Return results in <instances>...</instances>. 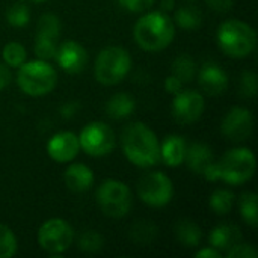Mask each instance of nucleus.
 I'll list each match as a JSON object with an SVG mask.
<instances>
[{
    "mask_svg": "<svg viewBox=\"0 0 258 258\" xmlns=\"http://www.w3.org/2000/svg\"><path fill=\"white\" fill-rule=\"evenodd\" d=\"M135 42L145 51H162L175 38L172 18L163 11H151L142 15L133 27Z\"/></svg>",
    "mask_w": 258,
    "mask_h": 258,
    "instance_id": "1",
    "label": "nucleus"
},
{
    "mask_svg": "<svg viewBox=\"0 0 258 258\" xmlns=\"http://www.w3.org/2000/svg\"><path fill=\"white\" fill-rule=\"evenodd\" d=\"M122 151L128 162L139 168L154 166L160 160V142L144 122H133L124 130Z\"/></svg>",
    "mask_w": 258,
    "mask_h": 258,
    "instance_id": "2",
    "label": "nucleus"
},
{
    "mask_svg": "<svg viewBox=\"0 0 258 258\" xmlns=\"http://www.w3.org/2000/svg\"><path fill=\"white\" fill-rule=\"evenodd\" d=\"M219 48L230 57L242 59L249 56L257 45V35L251 24L242 20L224 21L216 33Z\"/></svg>",
    "mask_w": 258,
    "mask_h": 258,
    "instance_id": "3",
    "label": "nucleus"
},
{
    "mask_svg": "<svg viewBox=\"0 0 258 258\" xmlns=\"http://www.w3.org/2000/svg\"><path fill=\"white\" fill-rule=\"evenodd\" d=\"M18 88L30 97H42L51 92L57 83V73L48 60L36 59L24 62L17 73Z\"/></svg>",
    "mask_w": 258,
    "mask_h": 258,
    "instance_id": "4",
    "label": "nucleus"
},
{
    "mask_svg": "<svg viewBox=\"0 0 258 258\" xmlns=\"http://www.w3.org/2000/svg\"><path fill=\"white\" fill-rule=\"evenodd\" d=\"M132 68V57L128 51L118 45L103 48L94 65V74L97 82L104 86H112L125 79Z\"/></svg>",
    "mask_w": 258,
    "mask_h": 258,
    "instance_id": "5",
    "label": "nucleus"
},
{
    "mask_svg": "<svg viewBox=\"0 0 258 258\" xmlns=\"http://www.w3.org/2000/svg\"><path fill=\"white\" fill-rule=\"evenodd\" d=\"M221 181L231 186H240L249 181L255 172V156L249 148L239 147L227 151L218 162Z\"/></svg>",
    "mask_w": 258,
    "mask_h": 258,
    "instance_id": "6",
    "label": "nucleus"
},
{
    "mask_svg": "<svg viewBox=\"0 0 258 258\" xmlns=\"http://www.w3.org/2000/svg\"><path fill=\"white\" fill-rule=\"evenodd\" d=\"M97 203L101 209V212L109 216V218H124L133 204V198H132V192L128 189V186L119 180H104L95 194Z\"/></svg>",
    "mask_w": 258,
    "mask_h": 258,
    "instance_id": "7",
    "label": "nucleus"
},
{
    "mask_svg": "<svg viewBox=\"0 0 258 258\" xmlns=\"http://www.w3.org/2000/svg\"><path fill=\"white\" fill-rule=\"evenodd\" d=\"M74 240L71 225L62 218L45 221L38 230V245L50 255H60L70 249Z\"/></svg>",
    "mask_w": 258,
    "mask_h": 258,
    "instance_id": "8",
    "label": "nucleus"
},
{
    "mask_svg": "<svg viewBox=\"0 0 258 258\" xmlns=\"http://www.w3.org/2000/svg\"><path fill=\"white\" fill-rule=\"evenodd\" d=\"M138 195L141 201L151 207H165L174 197L172 180L159 171L142 175L138 181Z\"/></svg>",
    "mask_w": 258,
    "mask_h": 258,
    "instance_id": "9",
    "label": "nucleus"
},
{
    "mask_svg": "<svg viewBox=\"0 0 258 258\" xmlns=\"http://www.w3.org/2000/svg\"><path fill=\"white\" fill-rule=\"evenodd\" d=\"M79 144L80 150H83L86 154L92 157H101L115 148V132L110 125L94 121L83 127V130L79 135Z\"/></svg>",
    "mask_w": 258,
    "mask_h": 258,
    "instance_id": "10",
    "label": "nucleus"
},
{
    "mask_svg": "<svg viewBox=\"0 0 258 258\" xmlns=\"http://www.w3.org/2000/svg\"><path fill=\"white\" fill-rule=\"evenodd\" d=\"M254 128V118L249 109L246 107H233L224 116L221 124V132L224 136L233 142L246 141Z\"/></svg>",
    "mask_w": 258,
    "mask_h": 258,
    "instance_id": "11",
    "label": "nucleus"
},
{
    "mask_svg": "<svg viewBox=\"0 0 258 258\" xmlns=\"http://www.w3.org/2000/svg\"><path fill=\"white\" fill-rule=\"evenodd\" d=\"M204 107V97L200 92L181 91L175 95L172 101V116L178 124H194L201 118Z\"/></svg>",
    "mask_w": 258,
    "mask_h": 258,
    "instance_id": "12",
    "label": "nucleus"
},
{
    "mask_svg": "<svg viewBox=\"0 0 258 258\" xmlns=\"http://www.w3.org/2000/svg\"><path fill=\"white\" fill-rule=\"evenodd\" d=\"M79 151V136L73 132H59L53 135L47 144V153L50 159L57 163H67L74 160Z\"/></svg>",
    "mask_w": 258,
    "mask_h": 258,
    "instance_id": "13",
    "label": "nucleus"
},
{
    "mask_svg": "<svg viewBox=\"0 0 258 258\" xmlns=\"http://www.w3.org/2000/svg\"><path fill=\"white\" fill-rule=\"evenodd\" d=\"M54 59L57 60L59 67L68 74H79L86 67L88 53L79 42L68 39L57 47Z\"/></svg>",
    "mask_w": 258,
    "mask_h": 258,
    "instance_id": "14",
    "label": "nucleus"
},
{
    "mask_svg": "<svg viewBox=\"0 0 258 258\" xmlns=\"http://www.w3.org/2000/svg\"><path fill=\"white\" fill-rule=\"evenodd\" d=\"M198 83L209 95H221L228 88V74L213 62L204 63L198 71Z\"/></svg>",
    "mask_w": 258,
    "mask_h": 258,
    "instance_id": "15",
    "label": "nucleus"
},
{
    "mask_svg": "<svg viewBox=\"0 0 258 258\" xmlns=\"http://www.w3.org/2000/svg\"><path fill=\"white\" fill-rule=\"evenodd\" d=\"M65 184L71 192L83 194L94 186V172L89 166L83 163H71L63 175Z\"/></svg>",
    "mask_w": 258,
    "mask_h": 258,
    "instance_id": "16",
    "label": "nucleus"
},
{
    "mask_svg": "<svg viewBox=\"0 0 258 258\" xmlns=\"http://www.w3.org/2000/svg\"><path fill=\"white\" fill-rule=\"evenodd\" d=\"M187 144L183 136L178 135H168L162 145H160V159L165 162V165L175 168L184 163Z\"/></svg>",
    "mask_w": 258,
    "mask_h": 258,
    "instance_id": "17",
    "label": "nucleus"
},
{
    "mask_svg": "<svg viewBox=\"0 0 258 258\" xmlns=\"http://www.w3.org/2000/svg\"><path fill=\"white\" fill-rule=\"evenodd\" d=\"M209 242H210L212 248L218 249L219 252H222V251L227 252L233 246H236L237 243L242 242V233L236 225L222 224L212 230V233L209 236Z\"/></svg>",
    "mask_w": 258,
    "mask_h": 258,
    "instance_id": "18",
    "label": "nucleus"
},
{
    "mask_svg": "<svg viewBox=\"0 0 258 258\" xmlns=\"http://www.w3.org/2000/svg\"><path fill=\"white\" fill-rule=\"evenodd\" d=\"M184 160L190 168V171L198 175H203V172L215 162L212 148L203 142H194L192 145H189L186 150Z\"/></svg>",
    "mask_w": 258,
    "mask_h": 258,
    "instance_id": "19",
    "label": "nucleus"
},
{
    "mask_svg": "<svg viewBox=\"0 0 258 258\" xmlns=\"http://www.w3.org/2000/svg\"><path fill=\"white\" fill-rule=\"evenodd\" d=\"M136 109L135 98L127 92H118L109 98L106 104V112L113 119H125L128 118Z\"/></svg>",
    "mask_w": 258,
    "mask_h": 258,
    "instance_id": "20",
    "label": "nucleus"
},
{
    "mask_svg": "<svg viewBox=\"0 0 258 258\" xmlns=\"http://www.w3.org/2000/svg\"><path fill=\"white\" fill-rule=\"evenodd\" d=\"M177 239L187 248H195L201 242V228L190 219H181L175 227Z\"/></svg>",
    "mask_w": 258,
    "mask_h": 258,
    "instance_id": "21",
    "label": "nucleus"
},
{
    "mask_svg": "<svg viewBox=\"0 0 258 258\" xmlns=\"http://www.w3.org/2000/svg\"><path fill=\"white\" fill-rule=\"evenodd\" d=\"M175 23L184 30H195L203 23V14L194 5H184V6L177 9Z\"/></svg>",
    "mask_w": 258,
    "mask_h": 258,
    "instance_id": "22",
    "label": "nucleus"
},
{
    "mask_svg": "<svg viewBox=\"0 0 258 258\" xmlns=\"http://www.w3.org/2000/svg\"><path fill=\"white\" fill-rule=\"evenodd\" d=\"M128 236L136 245H148L157 237V227L151 221H138L132 225Z\"/></svg>",
    "mask_w": 258,
    "mask_h": 258,
    "instance_id": "23",
    "label": "nucleus"
},
{
    "mask_svg": "<svg viewBox=\"0 0 258 258\" xmlns=\"http://www.w3.org/2000/svg\"><path fill=\"white\" fill-rule=\"evenodd\" d=\"M172 74L177 76L183 83L192 82L197 76V63L189 54H180L172 62Z\"/></svg>",
    "mask_w": 258,
    "mask_h": 258,
    "instance_id": "24",
    "label": "nucleus"
},
{
    "mask_svg": "<svg viewBox=\"0 0 258 258\" xmlns=\"http://www.w3.org/2000/svg\"><path fill=\"white\" fill-rule=\"evenodd\" d=\"M236 197L231 190L228 189H218L210 195L209 204L212 207V210L216 215H227L231 212L233 206H234Z\"/></svg>",
    "mask_w": 258,
    "mask_h": 258,
    "instance_id": "25",
    "label": "nucleus"
},
{
    "mask_svg": "<svg viewBox=\"0 0 258 258\" xmlns=\"http://www.w3.org/2000/svg\"><path fill=\"white\" fill-rule=\"evenodd\" d=\"M2 57H3V62H5L8 67H11V68H18V67H21V65L26 62L27 53H26V48H24L20 42L11 41V42H8V44L3 47Z\"/></svg>",
    "mask_w": 258,
    "mask_h": 258,
    "instance_id": "26",
    "label": "nucleus"
},
{
    "mask_svg": "<svg viewBox=\"0 0 258 258\" xmlns=\"http://www.w3.org/2000/svg\"><path fill=\"white\" fill-rule=\"evenodd\" d=\"M240 215L243 221L255 228L258 225V212H257V195L254 192H246L240 198Z\"/></svg>",
    "mask_w": 258,
    "mask_h": 258,
    "instance_id": "27",
    "label": "nucleus"
},
{
    "mask_svg": "<svg viewBox=\"0 0 258 258\" xmlns=\"http://www.w3.org/2000/svg\"><path fill=\"white\" fill-rule=\"evenodd\" d=\"M41 36L45 38H51V39H57L60 35V20L56 14L47 12L44 15H41V18L38 20V33Z\"/></svg>",
    "mask_w": 258,
    "mask_h": 258,
    "instance_id": "28",
    "label": "nucleus"
},
{
    "mask_svg": "<svg viewBox=\"0 0 258 258\" xmlns=\"http://www.w3.org/2000/svg\"><path fill=\"white\" fill-rule=\"evenodd\" d=\"M6 20L11 26L14 27H24L30 21V9L24 3H14L8 12H6Z\"/></svg>",
    "mask_w": 258,
    "mask_h": 258,
    "instance_id": "29",
    "label": "nucleus"
},
{
    "mask_svg": "<svg viewBox=\"0 0 258 258\" xmlns=\"http://www.w3.org/2000/svg\"><path fill=\"white\" fill-rule=\"evenodd\" d=\"M17 239L14 233L3 224H0V258H11L17 254Z\"/></svg>",
    "mask_w": 258,
    "mask_h": 258,
    "instance_id": "30",
    "label": "nucleus"
},
{
    "mask_svg": "<svg viewBox=\"0 0 258 258\" xmlns=\"http://www.w3.org/2000/svg\"><path fill=\"white\" fill-rule=\"evenodd\" d=\"M103 245H104L103 236L98 231H94V230L85 231L79 237V248L83 252H91V254L98 252L103 248Z\"/></svg>",
    "mask_w": 258,
    "mask_h": 258,
    "instance_id": "31",
    "label": "nucleus"
},
{
    "mask_svg": "<svg viewBox=\"0 0 258 258\" xmlns=\"http://www.w3.org/2000/svg\"><path fill=\"white\" fill-rule=\"evenodd\" d=\"M56 50H57V45H56L54 39L36 35V39H35V54H36L38 59L51 60L56 56Z\"/></svg>",
    "mask_w": 258,
    "mask_h": 258,
    "instance_id": "32",
    "label": "nucleus"
},
{
    "mask_svg": "<svg viewBox=\"0 0 258 258\" xmlns=\"http://www.w3.org/2000/svg\"><path fill=\"white\" fill-rule=\"evenodd\" d=\"M240 89H242V94L245 97L254 98L257 95V76H255L254 71H245L242 74V77H240Z\"/></svg>",
    "mask_w": 258,
    "mask_h": 258,
    "instance_id": "33",
    "label": "nucleus"
},
{
    "mask_svg": "<svg viewBox=\"0 0 258 258\" xmlns=\"http://www.w3.org/2000/svg\"><path fill=\"white\" fill-rule=\"evenodd\" d=\"M225 255L228 258H257L258 252L252 245L240 242L236 246H233L230 251H227Z\"/></svg>",
    "mask_w": 258,
    "mask_h": 258,
    "instance_id": "34",
    "label": "nucleus"
},
{
    "mask_svg": "<svg viewBox=\"0 0 258 258\" xmlns=\"http://www.w3.org/2000/svg\"><path fill=\"white\" fill-rule=\"evenodd\" d=\"M118 2L122 8H125L130 12H144L150 6H153L156 0H118Z\"/></svg>",
    "mask_w": 258,
    "mask_h": 258,
    "instance_id": "35",
    "label": "nucleus"
},
{
    "mask_svg": "<svg viewBox=\"0 0 258 258\" xmlns=\"http://www.w3.org/2000/svg\"><path fill=\"white\" fill-rule=\"evenodd\" d=\"M183 85L184 83L177 76H174V74H171V76H168L165 79V89H166V92H169L172 95H177L178 92H181L183 91Z\"/></svg>",
    "mask_w": 258,
    "mask_h": 258,
    "instance_id": "36",
    "label": "nucleus"
},
{
    "mask_svg": "<svg viewBox=\"0 0 258 258\" xmlns=\"http://www.w3.org/2000/svg\"><path fill=\"white\" fill-rule=\"evenodd\" d=\"M209 8L216 12H228L234 6V0H207Z\"/></svg>",
    "mask_w": 258,
    "mask_h": 258,
    "instance_id": "37",
    "label": "nucleus"
},
{
    "mask_svg": "<svg viewBox=\"0 0 258 258\" xmlns=\"http://www.w3.org/2000/svg\"><path fill=\"white\" fill-rule=\"evenodd\" d=\"M79 109H80V106H79L77 101H68V103H65V104L60 107V115H62V118H65V119H70V118H73V116L77 113Z\"/></svg>",
    "mask_w": 258,
    "mask_h": 258,
    "instance_id": "38",
    "label": "nucleus"
},
{
    "mask_svg": "<svg viewBox=\"0 0 258 258\" xmlns=\"http://www.w3.org/2000/svg\"><path fill=\"white\" fill-rule=\"evenodd\" d=\"M11 71L6 63H0V91H3L11 83Z\"/></svg>",
    "mask_w": 258,
    "mask_h": 258,
    "instance_id": "39",
    "label": "nucleus"
},
{
    "mask_svg": "<svg viewBox=\"0 0 258 258\" xmlns=\"http://www.w3.org/2000/svg\"><path fill=\"white\" fill-rule=\"evenodd\" d=\"M195 257L197 258H221L222 257V252H219L218 249H215V248H204V249H201V251H198L197 254H195Z\"/></svg>",
    "mask_w": 258,
    "mask_h": 258,
    "instance_id": "40",
    "label": "nucleus"
},
{
    "mask_svg": "<svg viewBox=\"0 0 258 258\" xmlns=\"http://www.w3.org/2000/svg\"><path fill=\"white\" fill-rule=\"evenodd\" d=\"M160 6H162V11H163V12H168V11L174 9V6H175V0H162Z\"/></svg>",
    "mask_w": 258,
    "mask_h": 258,
    "instance_id": "41",
    "label": "nucleus"
},
{
    "mask_svg": "<svg viewBox=\"0 0 258 258\" xmlns=\"http://www.w3.org/2000/svg\"><path fill=\"white\" fill-rule=\"evenodd\" d=\"M33 2H45V0H33Z\"/></svg>",
    "mask_w": 258,
    "mask_h": 258,
    "instance_id": "42",
    "label": "nucleus"
}]
</instances>
